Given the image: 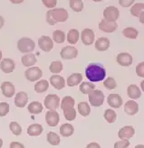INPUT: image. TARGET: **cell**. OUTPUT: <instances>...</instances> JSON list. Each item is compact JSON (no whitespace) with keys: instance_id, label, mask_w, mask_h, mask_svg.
Returning a JSON list of instances; mask_svg holds the SVG:
<instances>
[{"instance_id":"cell-55","label":"cell","mask_w":144,"mask_h":148,"mask_svg":"<svg viewBox=\"0 0 144 148\" xmlns=\"http://www.w3.org/2000/svg\"><path fill=\"white\" fill-rule=\"evenodd\" d=\"M143 84H144V81H141V88H142V90H144V88H143Z\"/></svg>"},{"instance_id":"cell-6","label":"cell","mask_w":144,"mask_h":148,"mask_svg":"<svg viewBox=\"0 0 144 148\" xmlns=\"http://www.w3.org/2000/svg\"><path fill=\"white\" fill-rule=\"evenodd\" d=\"M120 16L119 9L115 6H107L103 11V16L104 20L108 21V22H115Z\"/></svg>"},{"instance_id":"cell-31","label":"cell","mask_w":144,"mask_h":148,"mask_svg":"<svg viewBox=\"0 0 144 148\" xmlns=\"http://www.w3.org/2000/svg\"><path fill=\"white\" fill-rule=\"evenodd\" d=\"M78 111L82 116H87L91 113V108L87 102H80L78 104Z\"/></svg>"},{"instance_id":"cell-44","label":"cell","mask_w":144,"mask_h":148,"mask_svg":"<svg viewBox=\"0 0 144 148\" xmlns=\"http://www.w3.org/2000/svg\"><path fill=\"white\" fill-rule=\"evenodd\" d=\"M129 145H130L129 140H120L114 144V148H127Z\"/></svg>"},{"instance_id":"cell-53","label":"cell","mask_w":144,"mask_h":148,"mask_svg":"<svg viewBox=\"0 0 144 148\" xmlns=\"http://www.w3.org/2000/svg\"><path fill=\"white\" fill-rule=\"evenodd\" d=\"M2 145H3V140L0 138V148L2 147Z\"/></svg>"},{"instance_id":"cell-42","label":"cell","mask_w":144,"mask_h":148,"mask_svg":"<svg viewBox=\"0 0 144 148\" xmlns=\"http://www.w3.org/2000/svg\"><path fill=\"white\" fill-rule=\"evenodd\" d=\"M103 86L106 88H108V90H114V88L117 87V83L114 79L111 77H109L103 81Z\"/></svg>"},{"instance_id":"cell-34","label":"cell","mask_w":144,"mask_h":148,"mask_svg":"<svg viewBox=\"0 0 144 148\" xmlns=\"http://www.w3.org/2000/svg\"><path fill=\"white\" fill-rule=\"evenodd\" d=\"M73 106H74V99L72 97H70V96H66V97H64L63 99L62 103H61V108L63 110L73 108Z\"/></svg>"},{"instance_id":"cell-2","label":"cell","mask_w":144,"mask_h":148,"mask_svg":"<svg viewBox=\"0 0 144 148\" xmlns=\"http://www.w3.org/2000/svg\"><path fill=\"white\" fill-rule=\"evenodd\" d=\"M68 18V12L64 8H55L46 13V22L50 25H55L58 22H65Z\"/></svg>"},{"instance_id":"cell-46","label":"cell","mask_w":144,"mask_h":148,"mask_svg":"<svg viewBox=\"0 0 144 148\" xmlns=\"http://www.w3.org/2000/svg\"><path fill=\"white\" fill-rule=\"evenodd\" d=\"M43 4L47 6L48 8H53L56 5V0H44Z\"/></svg>"},{"instance_id":"cell-38","label":"cell","mask_w":144,"mask_h":148,"mask_svg":"<svg viewBox=\"0 0 144 148\" xmlns=\"http://www.w3.org/2000/svg\"><path fill=\"white\" fill-rule=\"evenodd\" d=\"M63 111H64V117L68 121H73V119H75V117H76V110H75L73 108H67V109L63 110Z\"/></svg>"},{"instance_id":"cell-22","label":"cell","mask_w":144,"mask_h":148,"mask_svg":"<svg viewBox=\"0 0 144 148\" xmlns=\"http://www.w3.org/2000/svg\"><path fill=\"white\" fill-rule=\"evenodd\" d=\"M110 47V41L106 37H100L99 39H97L95 42V49L98 51H106Z\"/></svg>"},{"instance_id":"cell-32","label":"cell","mask_w":144,"mask_h":148,"mask_svg":"<svg viewBox=\"0 0 144 148\" xmlns=\"http://www.w3.org/2000/svg\"><path fill=\"white\" fill-rule=\"evenodd\" d=\"M123 34L129 39H136L139 34V32L133 27H127L123 31Z\"/></svg>"},{"instance_id":"cell-37","label":"cell","mask_w":144,"mask_h":148,"mask_svg":"<svg viewBox=\"0 0 144 148\" xmlns=\"http://www.w3.org/2000/svg\"><path fill=\"white\" fill-rule=\"evenodd\" d=\"M53 39L57 43H62L65 41V34L61 30H56L53 33Z\"/></svg>"},{"instance_id":"cell-35","label":"cell","mask_w":144,"mask_h":148,"mask_svg":"<svg viewBox=\"0 0 144 148\" xmlns=\"http://www.w3.org/2000/svg\"><path fill=\"white\" fill-rule=\"evenodd\" d=\"M103 116L105 118V120L108 123H114L116 121V118H117V115L115 113V111H113L112 109L105 110Z\"/></svg>"},{"instance_id":"cell-4","label":"cell","mask_w":144,"mask_h":148,"mask_svg":"<svg viewBox=\"0 0 144 148\" xmlns=\"http://www.w3.org/2000/svg\"><path fill=\"white\" fill-rule=\"evenodd\" d=\"M89 102L93 107H100L103 104L104 94L100 90H95L91 91L89 94Z\"/></svg>"},{"instance_id":"cell-8","label":"cell","mask_w":144,"mask_h":148,"mask_svg":"<svg viewBox=\"0 0 144 148\" xmlns=\"http://www.w3.org/2000/svg\"><path fill=\"white\" fill-rule=\"evenodd\" d=\"M77 54H78V51L73 46L64 47L61 51V53H60V55L64 60H72V59L76 58Z\"/></svg>"},{"instance_id":"cell-13","label":"cell","mask_w":144,"mask_h":148,"mask_svg":"<svg viewBox=\"0 0 144 148\" xmlns=\"http://www.w3.org/2000/svg\"><path fill=\"white\" fill-rule=\"evenodd\" d=\"M135 130L132 125H126L124 127H122L118 132V136L122 140H128L132 138L134 136Z\"/></svg>"},{"instance_id":"cell-47","label":"cell","mask_w":144,"mask_h":148,"mask_svg":"<svg viewBox=\"0 0 144 148\" xmlns=\"http://www.w3.org/2000/svg\"><path fill=\"white\" fill-rule=\"evenodd\" d=\"M119 3H120V5L123 6V7H128V6L132 5L134 3V1H133V0H120Z\"/></svg>"},{"instance_id":"cell-15","label":"cell","mask_w":144,"mask_h":148,"mask_svg":"<svg viewBox=\"0 0 144 148\" xmlns=\"http://www.w3.org/2000/svg\"><path fill=\"white\" fill-rule=\"evenodd\" d=\"M1 90L5 97L12 98L15 95V92H16V88H15V86L11 82L5 81V82L1 84Z\"/></svg>"},{"instance_id":"cell-39","label":"cell","mask_w":144,"mask_h":148,"mask_svg":"<svg viewBox=\"0 0 144 148\" xmlns=\"http://www.w3.org/2000/svg\"><path fill=\"white\" fill-rule=\"evenodd\" d=\"M70 7L74 12H81L83 8V3L81 0H71Z\"/></svg>"},{"instance_id":"cell-27","label":"cell","mask_w":144,"mask_h":148,"mask_svg":"<svg viewBox=\"0 0 144 148\" xmlns=\"http://www.w3.org/2000/svg\"><path fill=\"white\" fill-rule=\"evenodd\" d=\"M74 132V128L71 124H64L60 127V134L64 137L71 136Z\"/></svg>"},{"instance_id":"cell-30","label":"cell","mask_w":144,"mask_h":148,"mask_svg":"<svg viewBox=\"0 0 144 148\" xmlns=\"http://www.w3.org/2000/svg\"><path fill=\"white\" fill-rule=\"evenodd\" d=\"M144 10V4L143 3H137V4H134L132 6V8H131V14H132L133 16H137L139 17L141 14L143 12Z\"/></svg>"},{"instance_id":"cell-24","label":"cell","mask_w":144,"mask_h":148,"mask_svg":"<svg viewBox=\"0 0 144 148\" xmlns=\"http://www.w3.org/2000/svg\"><path fill=\"white\" fill-rule=\"evenodd\" d=\"M82 80V76L81 73H73L67 79V85L69 87H74L80 84Z\"/></svg>"},{"instance_id":"cell-11","label":"cell","mask_w":144,"mask_h":148,"mask_svg":"<svg viewBox=\"0 0 144 148\" xmlns=\"http://www.w3.org/2000/svg\"><path fill=\"white\" fill-rule=\"evenodd\" d=\"M81 39L82 42L85 45H91L94 42V33L92 29H84L81 34Z\"/></svg>"},{"instance_id":"cell-20","label":"cell","mask_w":144,"mask_h":148,"mask_svg":"<svg viewBox=\"0 0 144 148\" xmlns=\"http://www.w3.org/2000/svg\"><path fill=\"white\" fill-rule=\"evenodd\" d=\"M50 83L56 90H62L65 86V80L62 76L53 75L50 78Z\"/></svg>"},{"instance_id":"cell-51","label":"cell","mask_w":144,"mask_h":148,"mask_svg":"<svg viewBox=\"0 0 144 148\" xmlns=\"http://www.w3.org/2000/svg\"><path fill=\"white\" fill-rule=\"evenodd\" d=\"M143 16H144V13H142V14H141V16H139V17H140V21L141 22V23H143Z\"/></svg>"},{"instance_id":"cell-10","label":"cell","mask_w":144,"mask_h":148,"mask_svg":"<svg viewBox=\"0 0 144 148\" xmlns=\"http://www.w3.org/2000/svg\"><path fill=\"white\" fill-rule=\"evenodd\" d=\"M59 120L60 116L56 111L49 110L45 114V121H46L47 125H50V127H56L59 123Z\"/></svg>"},{"instance_id":"cell-43","label":"cell","mask_w":144,"mask_h":148,"mask_svg":"<svg viewBox=\"0 0 144 148\" xmlns=\"http://www.w3.org/2000/svg\"><path fill=\"white\" fill-rule=\"evenodd\" d=\"M9 111V105L6 102L0 103V116H5Z\"/></svg>"},{"instance_id":"cell-5","label":"cell","mask_w":144,"mask_h":148,"mask_svg":"<svg viewBox=\"0 0 144 148\" xmlns=\"http://www.w3.org/2000/svg\"><path fill=\"white\" fill-rule=\"evenodd\" d=\"M60 105V99L55 94H49L44 99V107L49 110L55 111L59 108Z\"/></svg>"},{"instance_id":"cell-48","label":"cell","mask_w":144,"mask_h":148,"mask_svg":"<svg viewBox=\"0 0 144 148\" xmlns=\"http://www.w3.org/2000/svg\"><path fill=\"white\" fill-rule=\"evenodd\" d=\"M10 148H25V146H24V145H22L21 143L12 142L10 144Z\"/></svg>"},{"instance_id":"cell-16","label":"cell","mask_w":144,"mask_h":148,"mask_svg":"<svg viewBox=\"0 0 144 148\" xmlns=\"http://www.w3.org/2000/svg\"><path fill=\"white\" fill-rule=\"evenodd\" d=\"M124 112L130 116H134L139 112V106L138 103L134 100H129L124 105Z\"/></svg>"},{"instance_id":"cell-54","label":"cell","mask_w":144,"mask_h":148,"mask_svg":"<svg viewBox=\"0 0 144 148\" xmlns=\"http://www.w3.org/2000/svg\"><path fill=\"white\" fill-rule=\"evenodd\" d=\"M1 59H2V51H0V61H1Z\"/></svg>"},{"instance_id":"cell-26","label":"cell","mask_w":144,"mask_h":148,"mask_svg":"<svg viewBox=\"0 0 144 148\" xmlns=\"http://www.w3.org/2000/svg\"><path fill=\"white\" fill-rule=\"evenodd\" d=\"M27 109L31 114H40L43 111V106L38 101H33L28 105Z\"/></svg>"},{"instance_id":"cell-45","label":"cell","mask_w":144,"mask_h":148,"mask_svg":"<svg viewBox=\"0 0 144 148\" xmlns=\"http://www.w3.org/2000/svg\"><path fill=\"white\" fill-rule=\"evenodd\" d=\"M136 73H137V75L141 78L144 77V62H143L137 65V67H136Z\"/></svg>"},{"instance_id":"cell-49","label":"cell","mask_w":144,"mask_h":148,"mask_svg":"<svg viewBox=\"0 0 144 148\" xmlns=\"http://www.w3.org/2000/svg\"><path fill=\"white\" fill-rule=\"evenodd\" d=\"M86 148H101V146H100V145L98 144V143L93 142V143H90V144L86 146Z\"/></svg>"},{"instance_id":"cell-50","label":"cell","mask_w":144,"mask_h":148,"mask_svg":"<svg viewBox=\"0 0 144 148\" xmlns=\"http://www.w3.org/2000/svg\"><path fill=\"white\" fill-rule=\"evenodd\" d=\"M4 24H5V20H4V18L1 16H0V29L3 27Z\"/></svg>"},{"instance_id":"cell-36","label":"cell","mask_w":144,"mask_h":148,"mask_svg":"<svg viewBox=\"0 0 144 148\" xmlns=\"http://www.w3.org/2000/svg\"><path fill=\"white\" fill-rule=\"evenodd\" d=\"M47 141L52 145H58L60 144V137L55 132H49L47 134Z\"/></svg>"},{"instance_id":"cell-7","label":"cell","mask_w":144,"mask_h":148,"mask_svg":"<svg viewBox=\"0 0 144 148\" xmlns=\"http://www.w3.org/2000/svg\"><path fill=\"white\" fill-rule=\"evenodd\" d=\"M26 78L30 80V81H36L37 79H39L42 75L43 72L40 68L38 67H31L26 71Z\"/></svg>"},{"instance_id":"cell-28","label":"cell","mask_w":144,"mask_h":148,"mask_svg":"<svg viewBox=\"0 0 144 148\" xmlns=\"http://www.w3.org/2000/svg\"><path fill=\"white\" fill-rule=\"evenodd\" d=\"M79 40V32L76 29H71L67 34V42H70L71 44L77 43Z\"/></svg>"},{"instance_id":"cell-52","label":"cell","mask_w":144,"mask_h":148,"mask_svg":"<svg viewBox=\"0 0 144 148\" xmlns=\"http://www.w3.org/2000/svg\"><path fill=\"white\" fill-rule=\"evenodd\" d=\"M134 148H144V145H136Z\"/></svg>"},{"instance_id":"cell-3","label":"cell","mask_w":144,"mask_h":148,"mask_svg":"<svg viewBox=\"0 0 144 148\" xmlns=\"http://www.w3.org/2000/svg\"><path fill=\"white\" fill-rule=\"evenodd\" d=\"M35 42L32 39L28 38V37L21 38L17 42V48L23 53H31V51L35 50Z\"/></svg>"},{"instance_id":"cell-9","label":"cell","mask_w":144,"mask_h":148,"mask_svg":"<svg viewBox=\"0 0 144 148\" xmlns=\"http://www.w3.org/2000/svg\"><path fill=\"white\" fill-rule=\"evenodd\" d=\"M38 45L39 47L44 51H50L53 47H54V42L52 41V39L49 36H41L39 40H38Z\"/></svg>"},{"instance_id":"cell-21","label":"cell","mask_w":144,"mask_h":148,"mask_svg":"<svg viewBox=\"0 0 144 148\" xmlns=\"http://www.w3.org/2000/svg\"><path fill=\"white\" fill-rule=\"evenodd\" d=\"M127 93H128L129 98L132 99H137L141 97V92L140 90L139 87L137 85H134V84H132L128 87Z\"/></svg>"},{"instance_id":"cell-18","label":"cell","mask_w":144,"mask_h":148,"mask_svg":"<svg viewBox=\"0 0 144 148\" xmlns=\"http://www.w3.org/2000/svg\"><path fill=\"white\" fill-rule=\"evenodd\" d=\"M15 67H16V64H15L14 61L8 58L3 59L1 61V63H0V69L5 73L13 72V71L15 70Z\"/></svg>"},{"instance_id":"cell-41","label":"cell","mask_w":144,"mask_h":148,"mask_svg":"<svg viewBox=\"0 0 144 148\" xmlns=\"http://www.w3.org/2000/svg\"><path fill=\"white\" fill-rule=\"evenodd\" d=\"M9 128H10L11 132L13 133V134H14L15 136H20V135H21V133H22V128H21V127L19 125L18 123L15 122V121L11 122V123L9 124Z\"/></svg>"},{"instance_id":"cell-25","label":"cell","mask_w":144,"mask_h":148,"mask_svg":"<svg viewBox=\"0 0 144 148\" xmlns=\"http://www.w3.org/2000/svg\"><path fill=\"white\" fill-rule=\"evenodd\" d=\"M21 62L23 65L26 66V67H31L35 63H36V57L35 54L30 53V54H26L22 57Z\"/></svg>"},{"instance_id":"cell-40","label":"cell","mask_w":144,"mask_h":148,"mask_svg":"<svg viewBox=\"0 0 144 148\" xmlns=\"http://www.w3.org/2000/svg\"><path fill=\"white\" fill-rule=\"evenodd\" d=\"M49 70L51 72L55 74L61 72L63 70V63L61 62H53L49 66Z\"/></svg>"},{"instance_id":"cell-12","label":"cell","mask_w":144,"mask_h":148,"mask_svg":"<svg viewBox=\"0 0 144 148\" xmlns=\"http://www.w3.org/2000/svg\"><path fill=\"white\" fill-rule=\"evenodd\" d=\"M118 25L115 22H108L106 20H102L99 24V29L101 31L104 33H113L116 29Z\"/></svg>"},{"instance_id":"cell-33","label":"cell","mask_w":144,"mask_h":148,"mask_svg":"<svg viewBox=\"0 0 144 148\" xmlns=\"http://www.w3.org/2000/svg\"><path fill=\"white\" fill-rule=\"evenodd\" d=\"M79 90L83 94H89L91 91H93L95 90V85H93V83H90V82H82L80 87H79Z\"/></svg>"},{"instance_id":"cell-14","label":"cell","mask_w":144,"mask_h":148,"mask_svg":"<svg viewBox=\"0 0 144 148\" xmlns=\"http://www.w3.org/2000/svg\"><path fill=\"white\" fill-rule=\"evenodd\" d=\"M117 62L123 67H128L132 63V57L128 53H120L117 55Z\"/></svg>"},{"instance_id":"cell-19","label":"cell","mask_w":144,"mask_h":148,"mask_svg":"<svg viewBox=\"0 0 144 148\" xmlns=\"http://www.w3.org/2000/svg\"><path fill=\"white\" fill-rule=\"evenodd\" d=\"M27 101H28L27 94L24 91H21L16 95L14 103H15V105H16V107L17 108H24L26 105Z\"/></svg>"},{"instance_id":"cell-17","label":"cell","mask_w":144,"mask_h":148,"mask_svg":"<svg viewBox=\"0 0 144 148\" xmlns=\"http://www.w3.org/2000/svg\"><path fill=\"white\" fill-rule=\"evenodd\" d=\"M107 102L110 107L113 108H119L123 105V99L118 94H110L107 98Z\"/></svg>"},{"instance_id":"cell-1","label":"cell","mask_w":144,"mask_h":148,"mask_svg":"<svg viewBox=\"0 0 144 148\" xmlns=\"http://www.w3.org/2000/svg\"><path fill=\"white\" fill-rule=\"evenodd\" d=\"M85 75L90 81L98 82L104 79L106 71L100 63H90L85 69Z\"/></svg>"},{"instance_id":"cell-29","label":"cell","mask_w":144,"mask_h":148,"mask_svg":"<svg viewBox=\"0 0 144 148\" xmlns=\"http://www.w3.org/2000/svg\"><path fill=\"white\" fill-rule=\"evenodd\" d=\"M48 87H49L48 81L45 79H42V80H39L38 82L35 85V90L37 93H42V92L46 91L48 90Z\"/></svg>"},{"instance_id":"cell-23","label":"cell","mask_w":144,"mask_h":148,"mask_svg":"<svg viewBox=\"0 0 144 148\" xmlns=\"http://www.w3.org/2000/svg\"><path fill=\"white\" fill-rule=\"evenodd\" d=\"M43 127L39 124H33L29 125L27 128V134L30 136H38L42 134L43 132Z\"/></svg>"}]
</instances>
